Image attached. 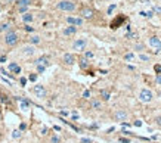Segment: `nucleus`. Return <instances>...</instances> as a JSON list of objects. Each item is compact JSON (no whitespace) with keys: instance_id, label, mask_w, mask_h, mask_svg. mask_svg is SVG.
Wrapping results in <instances>:
<instances>
[{"instance_id":"obj_1","label":"nucleus","mask_w":161,"mask_h":143,"mask_svg":"<svg viewBox=\"0 0 161 143\" xmlns=\"http://www.w3.org/2000/svg\"><path fill=\"white\" fill-rule=\"evenodd\" d=\"M56 9L62 12H74L77 11V3L72 0H59L56 3Z\"/></svg>"},{"instance_id":"obj_2","label":"nucleus","mask_w":161,"mask_h":143,"mask_svg":"<svg viewBox=\"0 0 161 143\" xmlns=\"http://www.w3.org/2000/svg\"><path fill=\"white\" fill-rule=\"evenodd\" d=\"M3 43L6 44V46H9V47H13V46H16V44L19 43V34L16 33V31H9V33L5 34V37H3Z\"/></svg>"},{"instance_id":"obj_3","label":"nucleus","mask_w":161,"mask_h":143,"mask_svg":"<svg viewBox=\"0 0 161 143\" xmlns=\"http://www.w3.org/2000/svg\"><path fill=\"white\" fill-rule=\"evenodd\" d=\"M87 43H89V40H87L86 37L75 38V40L72 42V44H71V49H72V50H77V52H84L86 47H87Z\"/></svg>"},{"instance_id":"obj_4","label":"nucleus","mask_w":161,"mask_h":143,"mask_svg":"<svg viewBox=\"0 0 161 143\" xmlns=\"http://www.w3.org/2000/svg\"><path fill=\"white\" fill-rule=\"evenodd\" d=\"M31 91H33V95H34L35 98H39V99H46V96H47L46 87L42 86V84H35V86H33Z\"/></svg>"},{"instance_id":"obj_5","label":"nucleus","mask_w":161,"mask_h":143,"mask_svg":"<svg viewBox=\"0 0 161 143\" xmlns=\"http://www.w3.org/2000/svg\"><path fill=\"white\" fill-rule=\"evenodd\" d=\"M152 99H154V95H152V91H151L149 88H142V90L139 91V100H140V102L149 103Z\"/></svg>"},{"instance_id":"obj_6","label":"nucleus","mask_w":161,"mask_h":143,"mask_svg":"<svg viewBox=\"0 0 161 143\" xmlns=\"http://www.w3.org/2000/svg\"><path fill=\"white\" fill-rule=\"evenodd\" d=\"M35 52H37L35 46H31V44H25V46L21 47V55L25 56V58H31V56H34Z\"/></svg>"},{"instance_id":"obj_7","label":"nucleus","mask_w":161,"mask_h":143,"mask_svg":"<svg viewBox=\"0 0 161 143\" xmlns=\"http://www.w3.org/2000/svg\"><path fill=\"white\" fill-rule=\"evenodd\" d=\"M65 22L68 24V25H71V27H81L83 24H84V19L83 18H80V16H67L65 18Z\"/></svg>"},{"instance_id":"obj_8","label":"nucleus","mask_w":161,"mask_h":143,"mask_svg":"<svg viewBox=\"0 0 161 143\" xmlns=\"http://www.w3.org/2000/svg\"><path fill=\"white\" fill-rule=\"evenodd\" d=\"M15 99L19 102V108H21L22 111H28V109H30V106H31V102H30V99L22 98V96H16Z\"/></svg>"},{"instance_id":"obj_9","label":"nucleus","mask_w":161,"mask_h":143,"mask_svg":"<svg viewBox=\"0 0 161 143\" xmlns=\"http://www.w3.org/2000/svg\"><path fill=\"white\" fill-rule=\"evenodd\" d=\"M112 118H114L115 121H120V122H124L127 118V112L124 109H117L112 114Z\"/></svg>"},{"instance_id":"obj_10","label":"nucleus","mask_w":161,"mask_h":143,"mask_svg":"<svg viewBox=\"0 0 161 143\" xmlns=\"http://www.w3.org/2000/svg\"><path fill=\"white\" fill-rule=\"evenodd\" d=\"M33 64H34L35 66H37V65L49 66V64H50V56H47V55H42V56H39V58L35 59Z\"/></svg>"},{"instance_id":"obj_11","label":"nucleus","mask_w":161,"mask_h":143,"mask_svg":"<svg viewBox=\"0 0 161 143\" xmlns=\"http://www.w3.org/2000/svg\"><path fill=\"white\" fill-rule=\"evenodd\" d=\"M62 62L68 66L74 65V64H75V55H74V53H69V52L68 53H64V56H62Z\"/></svg>"},{"instance_id":"obj_12","label":"nucleus","mask_w":161,"mask_h":143,"mask_svg":"<svg viewBox=\"0 0 161 143\" xmlns=\"http://www.w3.org/2000/svg\"><path fill=\"white\" fill-rule=\"evenodd\" d=\"M80 18H83V19H92L93 15H95V12H93L92 8H83L80 12Z\"/></svg>"},{"instance_id":"obj_13","label":"nucleus","mask_w":161,"mask_h":143,"mask_svg":"<svg viewBox=\"0 0 161 143\" xmlns=\"http://www.w3.org/2000/svg\"><path fill=\"white\" fill-rule=\"evenodd\" d=\"M8 69H9V72H11V74H21V72H22L21 65H18L16 62H11V64L8 65Z\"/></svg>"},{"instance_id":"obj_14","label":"nucleus","mask_w":161,"mask_h":143,"mask_svg":"<svg viewBox=\"0 0 161 143\" xmlns=\"http://www.w3.org/2000/svg\"><path fill=\"white\" fill-rule=\"evenodd\" d=\"M27 42H28V44H31V46H39V44H42V37L37 35V34H33V35H30L27 38Z\"/></svg>"},{"instance_id":"obj_15","label":"nucleus","mask_w":161,"mask_h":143,"mask_svg":"<svg viewBox=\"0 0 161 143\" xmlns=\"http://www.w3.org/2000/svg\"><path fill=\"white\" fill-rule=\"evenodd\" d=\"M74 34H77V27H65L64 30H62V35L64 37H71V35H74Z\"/></svg>"},{"instance_id":"obj_16","label":"nucleus","mask_w":161,"mask_h":143,"mask_svg":"<svg viewBox=\"0 0 161 143\" xmlns=\"http://www.w3.org/2000/svg\"><path fill=\"white\" fill-rule=\"evenodd\" d=\"M149 46H152V47H155L157 50H161V38L160 37H157V35H154V37H151L149 38Z\"/></svg>"},{"instance_id":"obj_17","label":"nucleus","mask_w":161,"mask_h":143,"mask_svg":"<svg viewBox=\"0 0 161 143\" xmlns=\"http://www.w3.org/2000/svg\"><path fill=\"white\" fill-rule=\"evenodd\" d=\"M21 19H22V22L25 24V25H30L31 22L34 21V15H33L31 12H27V13L21 15Z\"/></svg>"},{"instance_id":"obj_18","label":"nucleus","mask_w":161,"mask_h":143,"mask_svg":"<svg viewBox=\"0 0 161 143\" xmlns=\"http://www.w3.org/2000/svg\"><path fill=\"white\" fill-rule=\"evenodd\" d=\"M99 96H101V100L108 102V100L111 99V91H109V90H106V88H102V90L99 91Z\"/></svg>"},{"instance_id":"obj_19","label":"nucleus","mask_w":161,"mask_h":143,"mask_svg":"<svg viewBox=\"0 0 161 143\" xmlns=\"http://www.w3.org/2000/svg\"><path fill=\"white\" fill-rule=\"evenodd\" d=\"M90 106H92V109L101 111L102 109V100L101 99H92L90 100Z\"/></svg>"},{"instance_id":"obj_20","label":"nucleus","mask_w":161,"mask_h":143,"mask_svg":"<svg viewBox=\"0 0 161 143\" xmlns=\"http://www.w3.org/2000/svg\"><path fill=\"white\" fill-rule=\"evenodd\" d=\"M12 31V24L11 22H2L0 24V33H9Z\"/></svg>"},{"instance_id":"obj_21","label":"nucleus","mask_w":161,"mask_h":143,"mask_svg":"<svg viewBox=\"0 0 161 143\" xmlns=\"http://www.w3.org/2000/svg\"><path fill=\"white\" fill-rule=\"evenodd\" d=\"M0 102H2L3 105H9V102H11V98H9L6 93L0 91Z\"/></svg>"},{"instance_id":"obj_22","label":"nucleus","mask_w":161,"mask_h":143,"mask_svg":"<svg viewBox=\"0 0 161 143\" xmlns=\"http://www.w3.org/2000/svg\"><path fill=\"white\" fill-rule=\"evenodd\" d=\"M16 8H19V6H27V8H30V5H31V0H16Z\"/></svg>"},{"instance_id":"obj_23","label":"nucleus","mask_w":161,"mask_h":143,"mask_svg":"<svg viewBox=\"0 0 161 143\" xmlns=\"http://www.w3.org/2000/svg\"><path fill=\"white\" fill-rule=\"evenodd\" d=\"M11 137L13 140H16V139H21L22 137V131H19V130H13L11 134Z\"/></svg>"},{"instance_id":"obj_24","label":"nucleus","mask_w":161,"mask_h":143,"mask_svg":"<svg viewBox=\"0 0 161 143\" xmlns=\"http://www.w3.org/2000/svg\"><path fill=\"white\" fill-rule=\"evenodd\" d=\"M79 64H80L81 69H86V68L89 66V61H87V59H84V58H81V59H80V62H79Z\"/></svg>"},{"instance_id":"obj_25","label":"nucleus","mask_w":161,"mask_h":143,"mask_svg":"<svg viewBox=\"0 0 161 143\" xmlns=\"http://www.w3.org/2000/svg\"><path fill=\"white\" fill-rule=\"evenodd\" d=\"M62 140H61V137L58 136V134H52L50 136V143H61Z\"/></svg>"},{"instance_id":"obj_26","label":"nucleus","mask_w":161,"mask_h":143,"mask_svg":"<svg viewBox=\"0 0 161 143\" xmlns=\"http://www.w3.org/2000/svg\"><path fill=\"white\" fill-rule=\"evenodd\" d=\"M18 81H19V86H21V87H25V86H27V83H28V78H27V77H19Z\"/></svg>"},{"instance_id":"obj_27","label":"nucleus","mask_w":161,"mask_h":143,"mask_svg":"<svg viewBox=\"0 0 161 143\" xmlns=\"http://www.w3.org/2000/svg\"><path fill=\"white\" fill-rule=\"evenodd\" d=\"M93 52H90V50H84V56H83V58H84V59H87V61H89V59H92L93 58Z\"/></svg>"},{"instance_id":"obj_28","label":"nucleus","mask_w":161,"mask_h":143,"mask_svg":"<svg viewBox=\"0 0 161 143\" xmlns=\"http://www.w3.org/2000/svg\"><path fill=\"white\" fill-rule=\"evenodd\" d=\"M46 68H47V66H45V65H37V66H35V69H37V74H43V72L46 71Z\"/></svg>"},{"instance_id":"obj_29","label":"nucleus","mask_w":161,"mask_h":143,"mask_svg":"<svg viewBox=\"0 0 161 143\" xmlns=\"http://www.w3.org/2000/svg\"><path fill=\"white\" fill-rule=\"evenodd\" d=\"M16 11H18V13L24 15V13H27V12H28V8H27V6H19V8H16Z\"/></svg>"},{"instance_id":"obj_30","label":"nucleus","mask_w":161,"mask_h":143,"mask_svg":"<svg viewBox=\"0 0 161 143\" xmlns=\"http://www.w3.org/2000/svg\"><path fill=\"white\" fill-rule=\"evenodd\" d=\"M140 15H142V16H145V18H152V16H154V12H151V11H148V12H140Z\"/></svg>"},{"instance_id":"obj_31","label":"nucleus","mask_w":161,"mask_h":143,"mask_svg":"<svg viewBox=\"0 0 161 143\" xmlns=\"http://www.w3.org/2000/svg\"><path fill=\"white\" fill-rule=\"evenodd\" d=\"M90 96H92L90 90H84L83 91V99H90Z\"/></svg>"},{"instance_id":"obj_32","label":"nucleus","mask_w":161,"mask_h":143,"mask_svg":"<svg viewBox=\"0 0 161 143\" xmlns=\"http://www.w3.org/2000/svg\"><path fill=\"white\" fill-rule=\"evenodd\" d=\"M133 58H135V53L129 52V53H126V55H124V61H132Z\"/></svg>"},{"instance_id":"obj_33","label":"nucleus","mask_w":161,"mask_h":143,"mask_svg":"<svg viewBox=\"0 0 161 143\" xmlns=\"http://www.w3.org/2000/svg\"><path fill=\"white\" fill-rule=\"evenodd\" d=\"M24 30H25L27 33H34V31H35V28H34V27H31V25H25V27H24Z\"/></svg>"},{"instance_id":"obj_34","label":"nucleus","mask_w":161,"mask_h":143,"mask_svg":"<svg viewBox=\"0 0 161 143\" xmlns=\"http://www.w3.org/2000/svg\"><path fill=\"white\" fill-rule=\"evenodd\" d=\"M28 80H30V81H33V83H35V81H37V72L30 74V75H28Z\"/></svg>"},{"instance_id":"obj_35","label":"nucleus","mask_w":161,"mask_h":143,"mask_svg":"<svg viewBox=\"0 0 161 143\" xmlns=\"http://www.w3.org/2000/svg\"><path fill=\"white\" fill-rule=\"evenodd\" d=\"M115 9H117V5H111V6L108 8V11H106V13H108V15H111V13H112V12H114Z\"/></svg>"},{"instance_id":"obj_36","label":"nucleus","mask_w":161,"mask_h":143,"mask_svg":"<svg viewBox=\"0 0 161 143\" xmlns=\"http://www.w3.org/2000/svg\"><path fill=\"white\" fill-rule=\"evenodd\" d=\"M139 59H140V61H143V62H146V61H149V56L142 53V55H139Z\"/></svg>"},{"instance_id":"obj_37","label":"nucleus","mask_w":161,"mask_h":143,"mask_svg":"<svg viewBox=\"0 0 161 143\" xmlns=\"http://www.w3.org/2000/svg\"><path fill=\"white\" fill-rule=\"evenodd\" d=\"M18 130L24 133L25 130H27V124H25V122H21V124H19V128H18Z\"/></svg>"},{"instance_id":"obj_38","label":"nucleus","mask_w":161,"mask_h":143,"mask_svg":"<svg viewBox=\"0 0 161 143\" xmlns=\"http://www.w3.org/2000/svg\"><path fill=\"white\" fill-rule=\"evenodd\" d=\"M47 131H49V128H47V127H42V128H40V134H42V136H46Z\"/></svg>"},{"instance_id":"obj_39","label":"nucleus","mask_w":161,"mask_h":143,"mask_svg":"<svg viewBox=\"0 0 161 143\" xmlns=\"http://www.w3.org/2000/svg\"><path fill=\"white\" fill-rule=\"evenodd\" d=\"M81 143H93V140L89 139V137H83V139H81Z\"/></svg>"},{"instance_id":"obj_40","label":"nucleus","mask_w":161,"mask_h":143,"mask_svg":"<svg viewBox=\"0 0 161 143\" xmlns=\"http://www.w3.org/2000/svg\"><path fill=\"white\" fill-rule=\"evenodd\" d=\"M8 61V56L6 55H0V64H3V62H6Z\"/></svg>"},{"instance_id":"obj_41","label":"nucleus","mask_w":161,"mask_h":143,"mask_svg":"<svg viewBox=\"0 0 161 143\" xmlns=\"http://www.w3.org/2000/svg\"><path fill=\"white\" fill-rule=\"evenodd\" d=\"M155 81H157V84H160V86H161V74H157V77H155Z\"/></svg>"},{"instance_id":"obj_42","label":"nucleus","mask_w":161,"mask_h":143,"mask_svg":"<svg viewBox=\"0 0 161 143\" xmlns=\"http://www.w3.org/2000/svg\"><path fill=\"white\" fill-rule=\"evenodd\" d=\"M3 3H6V5H12V3H16V0H3Z\"/></svg>"},{"instance_id":"obj_43","label":"nucleus","mask_w":161,"mask_h":143,"mask_svg":"<svg viewBox=\"0 0 161 143\" xmlns=\"http://www.w3.org/2000/svg\"><path fill=\"white\" fill-rule=\"evenodd\" d=\"M133 125H135V127H140V125H142V121H139V120H138V121L133 122Z\"/></svg>"},{"instance_id":"obj_44","label":"nucleus","mask_w":161,"mask_h":143,"mask_svg":"<svg viewBox=\"0 0 161 143\" xmlns=\"http://www.w3.org/2000/svg\"><path fill=\"white\" fill-rule=\"evenodd\" d=\"M129 142H130V140H129V139H124V137L120 139V143H129Z\"/></svg>"},{"instance_id":"obj_45","label":"nucleus","mask_w":161,"mask_h":143,"mask_svg":"<svg viewBox=\"0 0 161 143\" xmlns=\"http://www.w3.org/2000/svg\"><path fill=\"white\" fill-rule=\"evenodd\" d=\"M154 12H155V13H161V8L155 6V8H154Z\"/></svg>"},{"instance_id":"obj_46","label":"nucleus","mask_w":161,"mask_h":143,"mask_svg":"<svg viewBox=\"0 0 161 143\" xmlns=\"http://www.w3.org/2000/svg\"><path fill=\"white\" fill-rule=\"evenodd\" d=\"M155 71L160 74V72H161V65H155Z\"/></svg>"},{"instance_id":"obj_47","label":"nucleus","mask_w":161,"mask_h":143,"mask_svg":"<svg viewBox=\"0 0 161 143\" xmlns=\"http://www.w3.org/2000/svg\"><path fill=\"white\" fill-rule=\"evenodd\" d=\"M53 130H55V131H61V130H62V128H61V127H59V125H53Z\"/></svg>"},{"instance_id":"obj_48","label":"nucleus","mask_w":161,"mask_h":143,"mask_svg":"<svg viewBox=\"0 0 161 143\" xmlns=\"http://www.w3.org/2000/svg\"><path fill=\"white\" fill-rule=\"evenodd\" d=\"M61 115H62V117H67V115H68V111H61Z\"/></svg>"},{"instance_id":"obj_49","label":"nucleus","mask_w":161,"mask_h":143,"mask_svg":"<svg viewBox=\"0 0 161 143\" xmlns=\"http://www.w3.org/2000/svg\"><path fill=\"white\" fill-rule=\"evenodd\" d=\"M157 125H160V127H161V117L157 118Z\"/></svg>"},{"instance_id":"obj_50","label":"nucleus","mask_w":161,"mask_h":143,"mask_svg":"<svg viewBox=\"0 0 161 143\" xmlns=\"http://www.w3.org/2000/svg\"><path fill=\"white\" fill-rule=\"evenodd\" d=\"M3 121V112H2V109H0V122Z\"/></svg>"},{"instance_id":"obj_51","label":"nucleus","mask_w":161,"mask_h":143,"mask_svg":"<svg viewBox=\"0 0 161 143\" xmlns=\"http://www.w3.org/2000/svg\"><path fill=\"white\" fill-rule=\"evenodd\" d=\"M136 49H138V50H140V49H143V46H142V44H138V46H136Z\"/></svg>"},{"instance_id":"obj_52","label":"nucleus","mask_w":161,"mask_h":143,"mask_svg":"<svg viewBox=\"0 0 161 143\" xmlns=\"http://www.w3.org/2000/svg\"><path fill=\"white\" fill-rule=\"evenodd\" d=\"M2 9H3V6H2V5H0V12H2Z\"/></svg>"},{"instance_id":"obj_53","label":"nucleus","mask_w":161,"mask_h":143,"mask_svg":"<svg viewBox=\"0 0 161 143\" xmlns=\"http://www.w3.org/2000/svg\"><path fill=\"white\" fill-rule=\"evenodd\" d=\"M61 143H65V142H61Z\"/></svg>"}]
</instances>
